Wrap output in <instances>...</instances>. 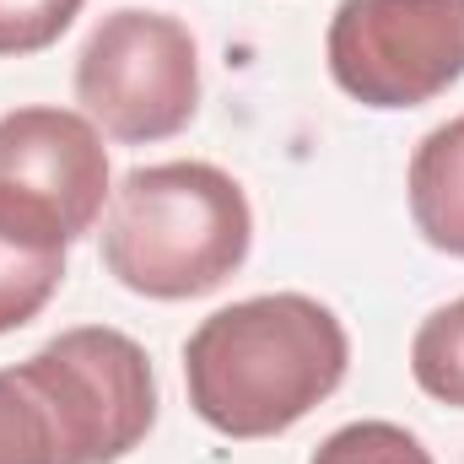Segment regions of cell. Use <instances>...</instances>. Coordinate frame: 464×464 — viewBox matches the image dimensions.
Here are the masks:
<instances>
[{
  "mask_svg": "<svg viewBox=\"0 0 464 464\" xmlns=\"http://www.w3.org/2000/svg\"><path fill=\"white\" fill-rule=\"evenodd\" d=\"M351 362L346 324L308 292H265L217 308L184 341L195 416L237 443L276 438L324 405Z\"/></svg>",
  "mask_w": 464,
  "mask_h": 464,
  "instance_id": "6da1fadb",
  "label": "cell"
},
{
  "mask_svg": "<svg viewBox=\"0 0 464 464\" xmlns=\"http://www.w3.org/2000/svg\"><path fill=\"white\" fill-rule=\"evenodd\" d=\"M254 211L217 162H157L119 179L103 217V265L124 292L189 303L243 270Z\"/></svg>",
  "mask_w": 464,
  "mask_h": 464,
  "instance_id": "7a4b0ae2",
  "label": "cell"
},
{
  "mask_svg": "<svg viewBox=\"0 0 464 464\" xmlns=\"http://www.w3.org/2000/svg\"><path fill=\"white\" fill-rule=\"evenodd\" d=\"M76 103L124 146L179 135L200 109L195 33L168 11H109L76 54Z\"/></svg>",
  "mask_w": 464,
  "mask_h": 464,
  "instance_id": "3957f363",
  "label": "cell"
},
{
  "mask_svg": "<svg viewBox=\"0 0 464 464\" xmlns=\"http://www.w3.org/2000/svg\"><path fill=\"white\" fill-rule=\"evenodd\" d=\"M44 394L65 464H119L157 421V372L140 341L109 324H82L16 362Z\"/></svg>",
  "mask_w": 464,
  "mask_h": 464,
  "instance_id": "277c9868",
  "label": "cell"
},
{
  "mask_svg": "<svg viewBox=\"0 0 464 464\" xmlns=\"http://www.w3.org/2000/svg\"><path fill=\"white\" fill-rule=\"evenodd\" d=\"M109 151L98 124L76 109H11L0 114V232L33 248L65 254L103 217Z\"/></svg>",
  "mask_w": 464,
  "mask_h": 464,
  "instance_id": "5b68a950",
  "label": "cell"
},
{
  "mask_svg": "<svg viewBox=\"0 0 464 464\" xmlns=\"http://www.w3.org/2000/svg\"><path fill=\"white\" fill-rule=\"evenodd\" d=\"M324 60L362 109H421L464 76V0H341Z\"/></svg>",
  "mask_w": 464,
  "mask_h": 464,
  "instance_id": "8992f818",
  "label": "cell"
},
{
  "mask_svg": "<svg viewBox=\"0 0 464 464\" xmlns=\"http://www.w3.org/2000/svg\"><path fill=\"white\" fill-rule=\"evenodd\" d=\"M405 189L416 232L432 248L464 259V114L421 135V146L411 151Z\"/></svg>",
  "mask_w": 464,
  "mask_h": 464,
  "instance_id": "52a82bcc",
  "label": "cell"
},
{
  "mask_svg": "<svg viewBox=\"0 0 464 464\" xmlns=\"http://www.w3.org/2000/svg\"><path fill=\"white\" fill-rule=\"evenodd\" d=\"M0 464H65L60 427L22 367H0Z\"/></svg>",
  "mask_w": 464,
  "mask_h": 464,
  "instance_id": "ba28073f",
  "label": "cell"
},
{
  "mask_svg": "<svg viewBox=\"0 0 464 464\" xmlns=\"http://www.w3.org/2000/svg\"><path fill=\"white\" fill-rule=\"evenodd\" d=\"M65 281V254L33 248L0 232V335L33 324Z\"/></svg>",
  "mask_w": 464,
  "mask_h": 464,
  "instance_id": "9c48e42d",
  "label": "cell"
},
{
  "mask_svg": "<svg viewBox=\"0 0 464 464\" xmlns=\"http://www.w3.org/2000/svg\"><path fill=\"white\" fill-rule=\"evenodd\" d=\"M411 378L421 383V394L464 411V297L421 319L411 341Z\"/></svg>",
  "mask_w": 464,
  "mask_h": 464,
  "instance_id": "30bf717a",
  "label": "cell"
},
{
  "mask_svg": "<svg viewBox=\"0 0 464 464\" xmlns=\"http://www.w3.org/2000/svg\"><path fill=\"white\" fill-rule=\"evenodd\" d=\"M308 464H432V454L400 421H351L335 427Z\"/></svg>",
  "mask_w": 464,
  "mask_h": 464,
  "instance_id": "8fae6325",
  "label": "cell"
},
{
  "mask_svg": "<svg viewBox=\"0 0 464 464\" xmlns=\"http://www.w3.org/2000/svg\"><path fill=\"white\" fill-rule=\"evenodd\" d=\"M87 0H0V54L22 60L65 38Z\"/></svg>",
  "mask_w": 464,
  "mask_h": 464,
  "instance_id": "7c38bea8",
  "label": "cell"
}]
</instances>
